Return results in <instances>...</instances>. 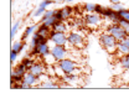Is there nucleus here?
I'll use <instances>...</instances> for the list:
<instances>
[{
	"label": "nucleus",
	"mask_w": 129,
	"mask_h": 109,
	"mask_svg": "<svg viewBox=\"0 0 129 109\" xmlns=\"http://www.w3.org/2000/svg\"><path fill=\"white\" fill-rule=\"evenodd\" d=\"M98 41H99L101 46L103 47L107 52H109V53L117 52V45H118L119 41L113 35H111L109 32H102L98 37Z\"/></svg>",
	"instance_id": "nucleus-1"
},
{
	"label": "nucleus",
	"mask_w": 129,
	"mask_h": 109,
	"mask_svg": "<svg viewBox=\"0 0 129 109\" xmlns=\"http://www.w3.org/2000/svg\"><path fill=\"white\" fill-rule=\"evenodd\" d=\"M106 31L109 32L111 35H113L118 41H123V40L128 36V32L125 31L118 22H111V24L106 27Z\"/></svg>",
	"instance_id": "nucleus-2"
},
{
	"label": "nucleus",
	"mask_w": 129,
	"mask_h": 109,
	"mask_svg": "<svg viewBox=\"0 0 129 109\" xmlns=\"http://www.w3.org/2000/svg\"><path fill=\"white\" fill-rule=\"evenodd\" d=\"M57 64L60 66V68L62 69V72H63L64 75H68V73H73V72L80 71V69H78L80 64L77 63V61H75V60H72V58H68V57L61 60V61H58Z\"/></svg>",
	"instance_id": "nucleus-3"
},
{
	"label": "nucleus",
	"mask_w": 129,
	"mask_h": 109,
	"mask_svg": "<svg viewBox=\"0 0 129 109\" xmlns=\"http://www.w3.org/2000/svg\"><path fill=\"white\" fill-rule=\"evenodd\" d=\"M48 41L52 42L53 45H58V46H67L68 45V33L67 32H56L51 31Z\"/></svg>",
	"instance_id": "nucleus-4"
},
{
	"label": "nucleus",
	"mask_w": 129,
	"mask_h": 109,
	"mask_svg": "<svg viewBox=\"0 0 129 109\" xmlns=\"http://www.w3.org/2000/svg\"><path fill=\"white\" fill-rule=\"evenodd\" d=\"M70 55V50L66 46H58V45H53L51 47V56L55 60V62L57 63L58 61L67 58Z\"/></svg>",
	"instance_id": "nucleus-5"
},
{
	"label": "nucleus",
	"mask_w": 129,
	"mask_h": 109,
	"mask_svg": "<svg viewBox=\"0 0 129 109\" xmlns=\"http://www.w3.org/2000/svg\"><path fill=\"white\" fill-rule=\"evenodd\" d=\"M83 20H84V24L91 27V29H97L98 26L102 25V21H103V16L97 14V13H89V14H86L83 16Z\"/></svg>",
	"instance_id": "nucleus-6"
},
{
	"label": "nucleus",
	"mask_w": 129,
	"mask_h": 109,
	"mask_svg": "<svg viewBox=\"0 0 129 109\" xmlns=\"http://www.w3.org/2000/svg\"><path fill=\"white\" fill-rule=\"evenodd\" d=\"M84 36L77 31L68 32V45L73 48H82L84 46Z\"/></svg>",
	"instance_id": "nucleus-7"
},
{
	"label": "nucleus",
	"mask_w": 129,
	"mask_h": 109,
	"mask_svg": "<svg viewBox=\"0 0 129 109\" xmlns=\"http://www.w3.org/2000/svg\"><path fill=\"white\" fill-rule=\"evenodd\" d=\"M48 55H51V47L48 45V41L41 42L37 46L31 47V51H30V56H40L45 58Z\"/></svg>",
	"instance_id": "nucleus-8"
},
{
	"label": "nucleus",
	"mask_w": 129,
	"mask_h": 109,
	"mask_svg": "<svg viewBox=\"0 0 129 109\" xmlns=\"http://www.w3.org/2000/svg\"><path fill=\"white\" fill-rule=\"evenodd\" d=\"M73 13H75V9H73L72 6L66 5V6H63V8L56 10L55 17H56L57 20H60V21H66V20H68L71 16L73 15Z\"/></svg>",
	"instance_id": "nucleus-9"
},
{
	"label": "nucleus",
	"mask_w": 129,
	"mask_h": 109,
	"mask_svg": "<svg viewBox=\"0 0 129 109\" xmlns=\"http://www.w3.org/2000/svg\"><path fill=\"white\" fill-rule=\"evenodd\" d=\"M102 16H103L104 19H108L111 22H118L119 19H120V16L118 15V11H115V10L112 9L111 6H109V8L104 6L103 13H102Z\"/></svg>",
	"instance_id": "nucleus-10"
},
{
	"label": "nucleus",
	"mask_w": 129,
	"mask_h": 109,
	"mask_svg": "<svg viewBox=\"0 0 129 109\" xmlns=\"http://www.w3.org/2000/svg\"><path fill=\"white\" fill-rule=\"evenodd\" d=\"M53 4V0H42L41 3H40V5L37 6V9L32 13V16L34 17H40V16H42L45 14V11L47 10V8L50 5H52Z\"/></svg>",
	"instance_id": "nucleus-11"
},
{
	"label": "nucleus",
	"mask_w": 129,
	"mask_h": 109,
	"mask_svg": "<svg viewBox=\"0 0 129 109\" xmlns=\"http://www.w3.org/2000/svg\"><path fill=\"white\" fill-rule=\"evenodd\" d=\"M45 71H46L45 66H44L42 63H40V62H35V63H34V66H32L31 68L29 69V72L34 73V75H35V76H37V77H41V76H44Z\"/></svg>",
	"instance_id": "nucleus-12"
},
{
	"label": "nucleus",
	"mask_w": 129,
	"mask_h": 109,
	"mask_svg": "<svg viewBox=\"0 0 129 109\" xmlns=\"http://www.w3.org/2000/svg\"><path fill=\"white\" fill-rule=\"evenodd\" d=\"M52 31H56V32H70V26L66 21H60L57 20L55 22V25L52 26Z\"/></svg>",
	"instance_id": "nucleus-13"
},
{
	"label": "nucleus",
	"mask_w": 129,
	"mask_h": 109,
	"mask_svg": "<svg viewBox=\"0 0 129 109\" xmlns=\"http://www.w3.org/2000/svg\"><path fill=\"white\" fill-rule=\"evenodd\" d=\"M40 79H41V78L37 77V76H35V75L31 73V72H27V73L24 76V78H22V81L26 82V83H27L29 86H31V87L36 86V84L40 82Z\"/></svg>",
	"instance_id": "nucleus-14"
},
{
	"label": "nucleus",
	"mask_w": 129,
	"mask_h": 109,
	"mask_svg": "<svg viewBox=\"0 0 129 109\" xmlns=\"http://www.w3.org/2000/svg\"><path fill=\"white\" fill-rule=\"evenodd\" d=\"M51 31H52V29L46 26V25L42 24V22H41V25H39V27H37V30H36V32H37L39 35H41V36H44V37H46V39L50 37Z\"/></svg>",
	"instance_id": "nucleus-15"
},
{
	"label": "nucleus",
	"mask_w": 129,
	"mask_h": 109,
	"mask_svg": "<svg viewBox=\"0 0 129 109\" xmlns=\"http://www.w3.org/2000/svg\"><path fill=\"white\" fill-rule=\"evenodd\" d=\"M45 41H48V39L44 37V36H41V35H39L37 32H35V33L32 35V37H31L30 46H31V47H35V46H37L39 44H41V42H45Z\"/></svg>",
	"instance_id": "nucleus-16"
},
{
	"label": "nucleus",
	"mask_w": 129,
	"mask_h": 109,
	"mask_svg": "<svg viewBox=\"0 0 129 109\" xmlns=\"http://www.w3.org/2000/svg\"><path fill=\"white\" fill-rule=\"evenodd\" d=\"M118 61H119L120 67H122L125 72H129V53L128 55H122Z\"/></svg>",
	"instance_id": "nucleus-17"
},
{
	"label": "nucleus",
	"mask_w": 129,
	"mask_h": 109,
	"mask_svg": "<svg viewBox=\"0 0 129 109\" xmlns=\"http://www.w3.org/2000/svg\"><path fill=\"white\" fill-rule=\"evenodd\" d=\"M76 72H73V73H68V75H63V77H62V81L66 82V83H70V84H75L77 81H78V76L77 75H75Z\"/></svg>",
	"instance_id": "nucleus-18"
},
{
	"label": "nucleus",
	"mask_w": 129,
	"mask_h": 109,
	"mask_svg": "<svg viewBox=\"0 0 129 109\" xmlns=\"http://www.w3.org/2000/svg\"><path fill=\"white\" fill-rule=\"evenodd\" d=\"M37 25H30V26H27L26 29H25V31H24V33H22V40H26L29 36H32L35 32H36V30H37Z\"/></svg>",
	"instance_id": "nucleus-19"
},
{
	"label": "nucleus",
	"mask_w": 129,
	"mask_h": 109,
	"mask_svg": "<svg viewBox=\"0 0 129 109\" xmlns=\"http://www.w3.org/2000/svg\"><path fill=\"white\" fill-rule=\"evenodd\" d=\"M40 87L41 88H46V89H55V88H58V84L55 81H52V79H47V81L42 82L40 84Z\"/></svg>",
	"instance_id": "nucleus-20"
},
{
	"label": "nucleus",
	"mask_w": 129,
	"mask_h": 109,
	"mask_svg": "<svg viewBox=\"0 0 129 109\" xmlns=\"http://www.w3.org/2000/svg\"><path fill=\"white\" fill-rule=\"evenodd\" d=\"M117 52L122 56V55H128L129 53V47L123 42V41H119L118 45H117Z\"/></svg>",
	"instance_id": "nucleus-21"
},
{
	"label": "nucleus",
	"mask_w": 129,
	"mask_h": 109,
	"mask_svg": "<svg viewBox=\"0 0 129 109\" xmlns=\"http://www.w3.org/2000/svg\"><path fill=\"white\" fill-rule=\"evenodd\" d=\"M96 6L97 4L94 3H84L82 5V9L86 14H89V13H96Z\"/></svg>",
	"instance_id": "nucleus-22"
},
{
	"label": "nucleus",
	"mask_w": 129,
	"mask_h": 109,
	"mask_svg": "<svg viewBox=\"0 0 129 109\" xmlns=\"http://www.w3.org/2000/svg\"><path fill=\"white\" fill-rule=\"evenodd\" d=\"M24 48H25V42H24V40H22V41H15V42L13 44V47H11V50L16 51L17 53H20L21 51H24Z\"/></svg>",
	"instance_id": "nucleus-23"
},
{
	"label": "nucleus",
	"mask_w": 129,
	"mask_h": 109,
	"mask_svg": "<svg viewBox=\"0 0 129 109\" xmlns=\"http://www.w3.org/2000/svg\"><path fill=\"white\" fill-rule=\"evenodd\" d=\"M21 63H22L27 69H30L32 66H34V63H35V60L31 58V57H24V58H22V61H21Z\"/></svg>",
	"instance_id": "nucleus-24"
},
{
	"label": "nucleus",
	"mask_w": 129,
	"mask_h": 109,
	"mask_svg": "<svg viewBox=\"0 0 129 109\" xmlns=\"http://www.w3.org/2000/svg\"><path fill=\"white\" fill-rule=\"evenodd\" d=\"M20 24H21V21L19 20V21H16L15 25L11 27V31H10V37H11V40L15 37V35L17 33V31H19V27H20Z\"/></svg>",
	"instance_id": "nucleus-25"
},
{
	"label": "nucleus",
	"mask_w": 129,
	"mask_h": 109,
	"mask_svg": "<svg viewBox=\"0 0 129 109\" xmlns=\"http://www.w3.org/2000/svg\"><path fill=\"white\" fill-rule=\"evenodd\" d=\"M57 21V19L55 17V16H52V17H50V19H46V20H44V21H41L42 24H45L46 26H48V27H51L52 29V26L55 25V22Z\"/></svg>",
	"instance_id": "nucleus-26"
},
{
	"label": "nucleus",
	"mask_w": 129,
	"mask_h": 109,
	"mask_svg": "<svg viewBox=\"0 0 129 109\" xmlns=\"http://www.w3.org/2000/svg\"><path fill=\"white\" fill-rule=\"evenodd\" d=\"M118 24H119L125 31L128 32V35H129V21H127L125 19H122V17H120L119 21H118Z\"/></svg>",
	"instance_id": "nucleus-27"
},
{
	"label": "nucleus",
	"mask_w": 129,
	"mask_h": 109,
	"mask_svg": "<svg viewBox=\"0 0 129 109\" xmlns=\"http://www.w3.org/2000/svg\"><path fill=\"white\" fill-rule=\"evenodd\" d=\"M118 15L120 16L122 19H125L127 21H129V9H122V10H119L118 11Z\"/></svg>",
	"instance_id": "nucleus-28"
},
{
	"label": "nucleus",
	"mask_w": 129,
	"mask_h": 109,
	"mask_svg": "<svg viewBox=\"0 0 129 109\" xmlns=\"http://www.w3.org/2000/svg\"><path fill=\"white\" fill-rule=\"evenodd\" d=\"M55 14H56V10H46L45 11V14L41 16L42 17V20L41 21H44V20H46V19H50V17H52V16H55Z\"/></svg>",
	"instance_id": "nucleus-29"
},
{
	"label": "nucleus",
	"mask_w": 129,
	"mask_h": 109,
	"mask_svg": "<svg viewBox=\"0 0 129 109\" xmlns=\"http://www.w3.org/2000/svg\"><path fill=\"white\" fill-rule=\"evenodd\" d=\"M111 8L114 9L115 11H119V10H122V9H124L125 6L122 4V1H118V3H113L112 5H111Z\"/></svg>",
	"instance_id": "nucleus-30"
},
{
	"label": "nucleus",
	"mask_w": 129,
	"mask_h": 109,
	"mask_svg": "<svg viewBox=\"0 0 129 109\" xmlns=\"http://www.w3.org/2000/svg\"><path fill=\"white\" fill-rule=\"evenodd\" d=\"M16 58H17V52L14 51V50H11V51H10V62L14 64L16 61Z\"/></svg>",
	"instance_id": "nucleus-31"
},
{
	"label": "nucleus",
	"mask_w": 129,
	"mask_h": 109,
	"mask_svg": "<svg viewBox=\"0 0 129 109\" xmlns=\"http://www.w3.org/2000/svg\"><path fill=\"white\" fill-rule=\"evenodd\" d=\"M103 9H104V6H102V5L97 4V6H96V13H97V14H99V15H102V13H103Z\"/></svg>",
	"instance_id": "nucleus-32"
},
{
	"label": "nucleus",
	"mask_w": 129,
	"mask_h": 109,
	"mask_svg": "<svg viewBox=\"0 0 129 109\" xmlns=\"http://www.w3.org/2000/svg\"><path fill=\"white\" fill-rule=\"evenodd\" d=\"M123 42H124V44H125V45L129 47V35L127 36V37H125V39H124V40H123Z\"/></svg>",
	"instance_id": "nucleus-33"
},
{
	"label": "nucleus",
	"mask_w": 129,
	"mask_h": 109,
	"mask_svg": "<svg viewBox=\"0 0 129 109\" xmlns=\"http://www.w3.org/2000/svg\"><path fill=\"white\" fill-rule=\"evenodd\" d=\"M64 3H67V4H70V3H73L75 0H63Z\"/></svg>",
	"instance_id": "nucleus-34"
},
{
	"label": "nucleus",
	"mask_w": 129,
	"mask_h": 109,
	"mask_svg": "<svg viewBox=\"0 0 129 109\" xmlns=\"http://www.w3.org/2000/svg\"><path fill=\"white\" fill-rule=\"evenodd\" d=\"M118 1H120V0H109L111 4H113V3H118Z\"/></svg>",
	"instance_id": "nucleus-35"
},
{
	"label": "nucleus",
	"mask_w": 129,
	"mask_h": 109,
	"mask_svg": "<svg viewBox=\"0 0 129 109\" xmlns=\"http://www.w3.org/2000/svg\"><path fill=\"white\" fill-rule=\"evenodd\" d=\"M53 3H61V0H53Z\"/></svg>",
	"instance_id": "nucleus-36"
}]
</instances>
